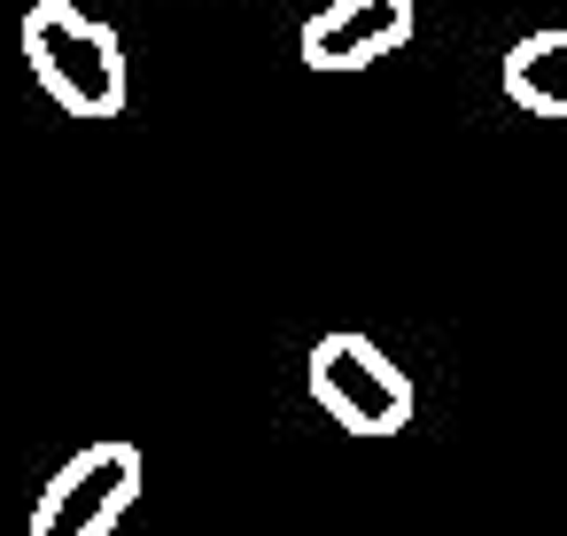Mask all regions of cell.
I'll return each instance as SVG.
<instances>
[{
  "mask_svg": "<svg viewBox=\"0 0 567 536\" xmlns=\"http://www.w3.org/2000/svg\"><path fill=\"white\" fill-rule=\"evenodd\" d=\"M412 40V0H327L303 24V63L311 71H365Z\"/></svg>",
  "mask_w": 567,
  "mask_h": 536,
  "instance_id": "277c9868",
  "label": "cell"
},
{
  "mask_svg": "<svg viewBox=\"0 0 567 536\" xmlns=\"http://www.w3.org/2000/svg\"><path fill=\"white\" fill-rule=\"evenodd\" d=\"M24 63L71 117H117L125 110V48L102 17L71 9V0H40L24 9Z\"/></svg>",
  "mask_w": 567,
  "mask_h": 536,
  "instance_id": "6da1fadb",
  "label": "cell"
},
{
  "mask_svg": "<svg viewBox=\"0 0 567 536\" xmlns=\"http://www.w3.org/2000/svg\"><path fill=\"white\" fill-rule=\"evenodd\" d=\"M303 381H311L319 412H327L334 427L365 435V443H373V435H396V427L412 420V381H404V365H396L381 342H365V334H319Z\"/></svg>",
  "mask_w": 567,
  "mask_h": 536,
  "instance_id": "7a4b0ae2",
  "label": "cell"
},
{
  "mask_svg": "<svg viewBox=\"0 0 567 536\" xmlns=\"http://www.w3.org/2000/svg\"><path fill=\"white\" fill-rule=\"evenodd\" d=\"M497 79H505V102H520L528 117H551V125H567V24L513 40Z\"/></svg>",
  "mask_w": 567,
  "mask_h": 536,
  "instance_id": "5b68a950",
  "label": "cell"
},
{
  "mask_svg": "<svg viewBox=\"0 0 567 536\" xmlns=\"http://www.w3.org/2000/svg\"><path fill=\"white\" fill-rule=\"evenodd\" d=\"M133 497H141V451L133 443H86L40 489L32 536H110Z\"/></svg>",
  "mask_w": 567,
  "mask_h": 536,
  "instance_id": "3957f363",
  "label": "cell"
}]
</instances>
